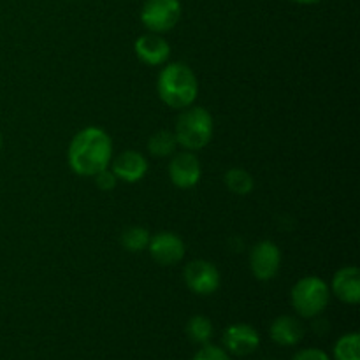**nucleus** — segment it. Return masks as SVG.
<instances>
[{"label": "nucleus", "mask_w": 360, "mask_h": 360, "mask_svg": "<svg viewBox=\"0 0 360 360\" xmlns=\"http://www.w3.org/2000/svg\"><path fill=\"white\" fill-rule=\"evenodd\" d=\"M69 165L76 174L95 176L112 160V141L105 130L86 127L72 137L67 151Z\"/></svg>", "instance_id": "obj_1"}, {"label": "nucleus", "mask_w": 360, "mask_h": 360, "mask_svg": "<svg viewBox=\"0 0 360 360\" xmlns=\"http://www.w3.org/2000/svg\"><path fill=\"white\" fill-rule=\"evenodd\" d=\"M157 91L160 101L171 109H186L195 102L199 94V83L186 63H167L158 74Z\"/></svg>", "instance_id": "obj_2"}, {"label": "nucleus", "mask_w": 360, "mask_h": 360, "mask_svg": "<svg viewBox=\"0 0 360 360\" xmlns=\"http://www.w3.org/2000/svg\"><path fill=\"white\" fill-rule=\"evenodd\" d=\"M213 116L207 109L190 105L183 109L174 125L176 143L186 151H199L210 144L213 137Z\"/></svg>", "instance_id": "obj_3"}, {"label": "nucleus", "mask_w": 360, "mask_h": 360, "mask_svg": "<svg viewBox=\"0 0 360 360\" xmlns=\"http://www.w3.org/2000/svg\"><path fill=\"white\" fill-rule=\"evenodd\" d=\"M292 306L301 319H316L326 311L330 301V288L322 278L306 276L290 292Z\"/></svg>", "instance_id": "obj_4"}, {"label": "nucleus", "mask_w": 360, "mask_h": 360, "mask_svg": "<svg viewBox=\"0 0 360 360\" xmlns=\"http://www.w3.org/2000/svg\"><path fill=\"white\" fill-rule=\"evenodd\" d=\"M181 18L179 0H146L141 9V21L148 32L165 34L178 25Z\"/></svg>", "instance_id": "obj_5"}, {"label": "nucleus", "mask_w": 360, "mask_h": 360, "mask_svg": "<svg viewBox=\"0 0 360 360\" xmlns=\"http://www.w3.org/2000/svg\"><path fill=\"white\" fill-rule=\"evenodd\" d=\"M183 278L188 290L197 295H213L220 288V271L213 262L202 259L186 264Z\"/></svg>", "instance_id": "obj_6"}, {"label": "nucleus", "mask_w": 360, "mask_h": 360, "mask_svg": "<svg viewBox=\"0 0 360 360\" xmlns=\"http://www.w3.org/2000/svg\"><path fill=\"white\" fill-rule=\"evenodd\" d=\"M150 250V255L158 266L171 267L176 266L178 262H181L183 257H185V243L174 232H158V234L151 236L150 243H148V248Z\"/></svg>", "instance_id": "obj_7"}, {"label": "nucleus", "mask_w": 360, "mask_h": 360, "mask_svg": "<svg viewBox=\"0 0 360 360\" xmlns=\"http://www.w3.org/2000/svg\"><path fill=\"white\" fill-rule=\"evenodd\" d=\"M281 266V252L273 241H260L250 252V269L259 281H269Z\"/></svg>", "instance_id": "obj_8"}, {"label": "nucleus", "mask_w": 360, "mask_h": 360, "mask_svg": "<svg viewBox=\"0 0 360 360\" xmlns=\"http://www.w3.org/2000/svg\"><path fill=\"white\" fill-rule=\"evenodd\" d=\"M260 347V336L255 327L248 323H234L224 333V348L229 355L246 357Z\"/></svg>", "instance_id": "obj_9"}, {"label": "nucleus", "mask_w": 360, "mask_h": 360, "mask_svg": "<svg viewBox=\"0 0 360 360\" xmlns=\"http://www.w3.org/2000/svg\"><path fill=\"white\" fill-rule=\"evenodd\" d=\"M200 176H202L200 162L192 151H183L172 157L169 164V178L172 185L183 190L192 188L200 181Z\"/></svg>", "instance_id": "obj_10"}, {"label": "nucleus", "mask_w": 360, "mask_h": 360, "mask_svg": "<svg viewBox=\"0 0 360 360\" xmlns=\"http://www.w3.org/2000/svg\"><path fill=\"white\" fill-rule=\"evenodd\" d=\"M134 49H136L137 58L144 65L150 67L164 65L169 60V55H171L169 42L160 34H153V32L141 35L136 41V44H134Z\"/></svg>", "instance_id": "obj_11"}, {"label": "nucleus", "mask_w": 360, "mask_h": 360, "mask_svg": "<svg viewBox=\"0 0 360 360\" xmlns=\"http://www.w3.org/2000/svg\"><path fill=\"white\" fill-rule=\"evenodd\" d=\"M148 169H150V165H148L146 157L143 153L127 150L115 158L111 171L115 172L118 181L122 179L125 183H137L148 174Z\"/></svg>", "instance_id": "obj_12"}, {"label": "nucleus", "mask_w": 360, "mask_h": 360, "mask_svg": "<svg viewBox=\"0 0 360 360\" xmlns=\"http://www.w3.org/2000/svg\"><path fill=\"white\" fill-rule=\"evenodd\" d=\"M306 329L297 316L281 315L273 320L269 327V336L280 347H295L304 338Z\"/></svg>", "instance_id": "obj_13"}, {"label": "nucleus", "mask_w": 360, "mask_h": 360, "mask_svg": "<svg viewBox=\"0 0 360 360\" xmlns=\"http://www.w3.org/2000/svg\"><path fill=\"white\" fill-rule=\"evenodd\" d=\"M333 294L345 304H359L360 301V273L357 267H341L333 278Z\"/></svg>", "instance_id": "obj_14"}, {"label": "nucleus", "mask_w": 360, "mask_h": 360, "mask_svg": "<svg viewBox=\"0 0 360 360\" xmlns=\"http://www.w3.org/2000/svg\"><path fill=\"white\" fill-rule=\"evenodd\" d=\"M176 146H178V143H176L174 132H171V130H157L148 139V151L153 157H171V155H174Z\"/></svg>", "instance_id": "obj_15"}, {"label": "nucleus", "mask_w": 360, "mask_h": 360, "mask_svg": "<svg viewBox=\"0 0 360 360\" xmlns=\"http://www.w3.org/2000/svg\"><path fill=\"white\" fill-rule=\"evenodd\" d=\"M224 181L229 192L236 193V195H248V193L253 192V186H255L252 174L239 167L229 169L224 176Z\"/></svg>", "instance_id": "obj_16"}, {"label": "nucleus", "mask_w": 360, "mask_h": 360, "mask_svg": "<svg viewBox=\"0 0 360 360\" xmlns=\"http://www.w3.org/2000/svg\"><path fill=\"white\" fill-rule=\"evenodd\" d=\"M186 336L192 343L197 345H206L210 343L211 338H213V323L207 316L204 315H195L186 322Z\"/></svg>", "instance_id": "obj_17"}, {"label": "nucleus", "mask_w": 360, "mask_h": 360, "mask_svg": "<svg viewBox=\"0 0 360 360\" xmlns=\"http://www.w3.org/2000/svg\"><path fill=\"white\" fill-rule=\"evenodd\" d=\"M150 232L144 227H127L125 231L120 236V243H122L123 248L130 253H141L148 248V243H150Z\"/></svg>", "instance_id": "obj_18"}, {"label": "nucleus", "mask_w": 360, "mask_h": 360, "mask_svg": "<svg viewBox=\"0 0 360 360\" xmlns=\"http://www.w3.org/2000/svg\"><path fill=\"white\" fill-rule=\"evenodd\" d=\"M334 360H360V338L357 333L343 334L336 341Z\"/></svg>", "instance_id": "obj_19"}, {"label": "nucleus", "mask_w": 360, "mask_h": 360, "mask_svg": "<svg viewBox=\"0 0 360 360\" xmlns=\"http://www.w3.org/2000/svg\"><path fill=\"white\" fill-rule=\"evenodd\" d=\"M193 360H232V359L231 355L225 352V348L206 343L199 348V352H197L195 355H193Z\"/></svg>", "instance_id": "obj_20"}, {"label": "nucleus", "mask_w": 360, "mask_h": 360, "mask_svg": "<svg viewBox=\"0 0 360 360\" xmlns=\"http://www.w3.org/2000/svg\"><path fill=\"white\" fill-rule=\"evenodd\" d=\"M95 185L98 186V190L102 192H111V190L116 188V183H118V178L115 176V172L109 171V169H102L101 172L94 176Z\"/></svg>", "instance_id": "obj_21"}, {"label": "nucleus", "mask_w": 360, "mask_h": 360, "mask_svg": "<svg viewBox=\"0 0 360 360\" xmlns=\"http://www.w3.org/2000/svg\"><path fill=\"white\" fill-rule=\"evenodd\" d=\"M292 360H330V357L319 348H304V350L297 352Z\"/></svg>", "instance_id": "obj_22"}, {"label": "nucleus", "mask_w": 360, "mask_h": 360, "mask_svg": "<svg viewBox=\"0 0 360 360\" xmlns=\"http://www.w3.org/2000/svg\"><path fill=\"white\" fill-rule=\"evenodd\" d=\"M294 2L304 4V6H309V4H316V2H320V0H294Z\"/></svg>", "instance_id": "obj_23"}, {"label": "nucleus", "mask_w": 360, "mask_h": 360, "mask_svg": "<svg viewBox=\"0 0 360 360\" xmlns=\"http://www.w3.org/2000/svg\"><path fill=\"white\" fill-rule=\"evenodd\" d=\"M0 151H2V134H0Z\"/></svg>", "instance_id": "obj_24"}]
</instances>
